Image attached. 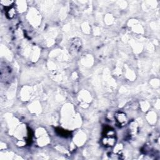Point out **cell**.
I'll list each match as a JSON object with an SVG mask.
<instances>
[{
    "label": "cell",
    "instance_id": "1",
    "mask_svg": "<svg viewBox=\"0 0 160 160\" xmlns=\"http://www.w3.org/2000/svg\"><path fill=\"white\" fill-rule=\"evenodd\" d=\"M116 141V136L114 129L109 127L105 128L101 139L102 145L106 148H111L115 145Z\"/></svg>",
    "mask_w": 160,
    "mask_h": 160
},
{
    "label": "cell",
    "instance_id": "2",
    "mask_svg": "<svg viewBox=\"0 0 160 160\" xmlns=\"http://www.w3.org/2000/svg\"><path fill=\"white\" fill-rule=\"evenodd\" d=\"M114 118H115L116 124L119 127L124 126L128 122V119L126 114L122 111L117 112L114 115Z\"/></svg>",
    "mask_w": 160,
    "mask_h": 160
},
{
    "label": "cell",
    "instance_id": "3",
    "mask_svg": "<svg viewBox=\"0 0 160 160\" xmlns=\"http://www.w3.org/2000/svg\"><path fill=\"white\" fill-rule=\"evenodd\" d=\"M59 131V134L61 135V136H62L64 137H66V136H69V132L64 130V129H59V130H58Z\"/></svg>",
    "mask_w": 160,
    "mask_h": 160
}]
</instances>
